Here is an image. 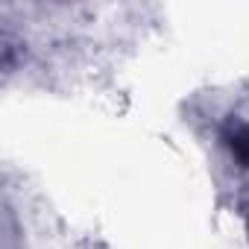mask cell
Listing matches in <instances>:
<instances>
[{"mask_svg": "<svg viewBox=\"0 0 249 249\" xmlns=\"http://www.w3.org/2000/svg\"><path fill=\"white\" fill-rule=\"evenodd\" d=\"M231 150H234V156L240 159V161H249V123L246 126H237L234 132H231Z\"/></svg>", "mask_w": 249, "mask_h": 249, "instance_id": "cell-1", "label": "cell"}]
</instances>
